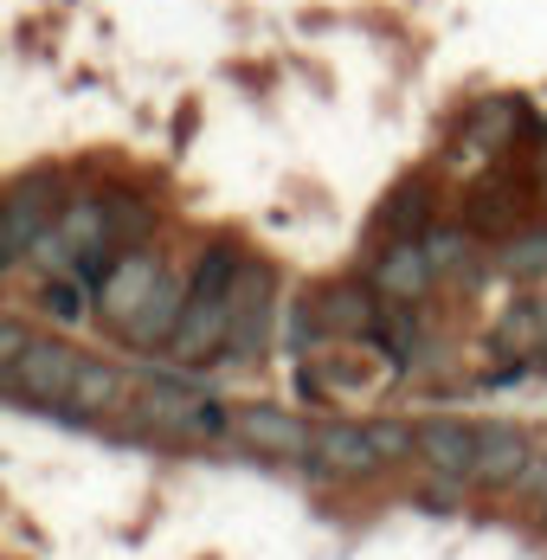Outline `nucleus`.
Returning <instances> with one entry per match:
<instances>
[{
    "label": "nucleus",
    "instance_id": "obj_1",
    "mask_svg": "<svg viewBox=\"0 0 547 560\" xmlns=\"http://www.w3.org/2000/svg\"><path fill=\"white\" fill-rule=\"evenodd\" d=\"M84 348L78 341L58 336H33V348L13 361V368H0V387L13 393V399H26V406H46V412H65L71 406V387H78V374H84Z\"/></svg>",
    "mask_w": 547,
    "mask_h": 560
},
{
    "label": "nucleus",
    "instance_id": "obj_2",
    "mask_svg": "<svg viewBox=\"0 0 547 560\" xmlns=\"http://www.w3.org/2000/svg\"><path fill=\"white\" fill-rule=\"evenodd\" d=\"M65 174L53 168H26L13 187H7V207H0V258H7V271H20L26 265V252H33V238L58 225L65 213Z\"/></svg>",
    "mask_w": 547,
    "mask_h": 560
},
{
    "label": "nucleus",
    "instance_id": "obj_3",
    "mask_svg": "<svg viewBox=\"0 0 547 560\" xmlns=\"http://www.w3.org/2000/svg\"><path fill=\"white\" fill-rule=\"evenodd\" d=\"M535 174H515L509 168H490L484 180H470V194H464V225L477 232V238H515L522 225H535Z\"/></svg>",
    "mask_w": 547,
    "mask_h": 560
},
{
    "label": "nucleus",
    "instance_id": "obj_4",
    "mask_svg": "<svg viewBox=\"0 0 547 560\" xmlns=\"http://www.w3.org/2000/svg\"><path fill=\"white\" fill-rule=\"evenodd\" d=\"M232 439L252 457H277V464H310L316 457V425L296 406H271V399L232 406Z\"/></svg>",
    "mask_w": 547,
    "mask_h": 560
},
{
    "label": "nucleus",
    "instance_id": "obj_5",
    "mask_svg": "<svg viewBox=\"0 0 547 560\" xmlns=\"http://www.w3.org/2000/svg\"><path fill=\"white\" fill-rule=\"evenodd\" d=\"M316 483H374L381 470H393L381 457V445H374V425L361 419H328V425H316V457L303 464Z\"/></svg>",
    "mask_w": 547,
    "mask_h": 560
},
{
    "label": "nucleus",
    "instance_id": "obj_6",
    "mask_svg": "<svg viewBox=\"0 0 547 560\" xmlns=\"http://www.w3.org/2000/svg\"><path fill=\"white\" fill-rule=\"evenodd\" d=\"M271 316H277V271L265 258H252L245 278H238V290H232V341H225V361H238V368L265 361V348H271Z\"/></svg>",
    "mask_w": 547,
    "mask_h": 560
},
{
    "label": "nucleus",
    "instance_id": "obj_7",
    "mask_svg": "<svg viewBox=\"0 0 547 560\" xmlns=\"http://www.w3.org/2000/svg\"><path fill=\"white\" fill-rule=\"evenodd\" d=\"M162 271H167V258L155 252V245H129V252L116 258V271H109L104 290H97V323H104L109 336H123V329H129V316L155 296Z\"/></svg>",
    "mask_w": 547,
    "mask_h": 560
},
{
    "label": "nucleus",
    "instance_id": "obj_8",
    "mask_svg": "<svg viewBox=\"0 0 547 560\" xmlns=\"http://www.w3.org/2000/svg\"><path fill=\"white\" fill-rule=\"evenodd\" d=\"M310 296V316H316V329L328 341H368L381 329V290L368 278H335V283H316V290H303Z\"/></svg>",
    "mask_w": 547,
    "mask_h": 560
},
{
    "label": "nucleus",
    "instance_id": "obj_9",
    "mask_svg": "<svg viewBox=\"0 0 547 560\" xmlns=\"http://www.w3.org/2000/svg\"><path fill=\"white\" fill-rule=\"evenodd\" d=\"M187 296H194V278L181 271V265H167L162 283H155V296L129 316V329H123V348L129 354H167L174 336H181V316H187Z\"/></svg>",
    "mask_w": 547,
    "mask_h": 560
},
{
    "label": "nucleus",
    "instance_id": "obj_10",
    "mask_svg": "<svg viewBox=\"0 0 547 560\" xmlns=\"http://www.w3.org/2000/svg\"><path fill=\"white\" fill-rule=\"evenodd\" d=\"M368 283L381 290V303H426L444 278H438L426 238H381V252L368 265Z\"/></svg>",
    "mask_w": 547,
    "mask_h": 560
},
{
    "label": "nucleus",
    "instance_id": "obj_11",
    "mask_svg": "<svg viewBox=\"0 0 547 560\" xmlns=\"http://www.w3.org/2000/svg\"><path fill=\"white\" fill-rule=\"evenodd\" d=\"M542 348H547V290L522 283V290L502 303V316L490 323V354L496 361H528V368H542Z\"/></svg>",
    "mask_w": 547,
    "mask_h": 560
},
{
    "label": "nucleus",
    "instance_id": "obj_12",
    "mask_svg": "<svg viewBox=\"0 0 547 560\" xmlns=\"http://www.w3.org/2000/svg\"><path fill=\"white\" fill-rule=\"evenodd\" d=\"M477 439H484V425L451 419V412H432V419H419V464H426L432 477L470 483V470H477Z\"/></svg>",
    "mask_w": 547,
    "mask_h": 560
},
{
    "label": "nucleus",
    "instance_id": "obj_13",
    "mask_svg": "<svg viewBox=\"0 0 547 560\" xmlns=\"http://www.w3.org/2000/svg\"><path fill=\"white\" fill-rule=\"evenodd\" d=\"M528 457H535V439H528L522 425H509V419H490V425H484V439H477V470H470V490L509 497V490H515V477L528 470Z\"/></svg>",
    "mask_w": 547,
    "mask_h": 560
},
{
    "label": "nucleus",
    "instance_id": "obj_14",
    "mask_svg": "<svg viewBox=\"0 0 547 560\" xmlns=\"http://www.w3.org/2000/svg\"><path fill=\"white\" fill-rule=\"evenodd\" d=\"M136 374L129 368H116V361H104V354H91L84 361V374H78V387H71V419H116V412H129L136 406Z\"/></svg>",
    "mask_w": 547,
    "mask_h": 560
},
{
    "label": "nucleus",
    "instance_id": "obj_15",
    "mask_svg": "<svg viewBox=\"0 0 547 560\" xmlns=\"http://www.w3.org/2000/svg\"><path fill=\"white\" fill-rule=\"evenodd\" d=\"M438 220H444V213H438V180L432 174H406V180L381 200V213H374L381 238H426Z\"/></svg>",
    "mask_w": 547,
    "mask_h": 560
},
{
    "label": "nucleus",
    "instance_id": "obj_16",
    "mask_svg": "<svg viewBox=\"0 0 547 560\" xmlns=\"http://www.w3.org/2000/svg\"><path fill=\"white\" fill-rule=\"evenodd\" d=\"M33 316H46L53 329H84V323H97V290L78 283V271L39 278L33 283Z\"/></svg>",
    "mask_w": 547,
    "mask_h": 560
},
{
    "label": "nucleus",
    "instance_id": "obj_17",
    "mask_svg": "<svg viewBox=\"0 0 547 560\" xmlns=\"http://www.w3.org/2000/svg\"><path fill=\"white\" fill-rule=\"evenodd\" d=\"M58 232L71 238V252H78V258H84V252H123V245L109 238V187L71 194V200H65V213H58Z\"/></svg>",
    "mask_w": 547,
    "mask_h": 560
},
{
    "label": "nucleus",
    "instance_id": "obj_18",
    "mask_svg": "<svg viewBox=\"0 0 547 560\" xmlns=\"http://www.w3.org/2000/svg\"><path fill=\"white\" fill-rule=\"evenodd\" d=\"M426 252H432L438 278L444 283H477L484 271H477V232L464 220H438L432 232H426Z\"/></svg>",
    "mask_w": 547,
    "mask_h": 560
},
{
    "label": "nucleus",
    "instance_id": "obj_19",
    "mask_svg": "<svg viewBox=\"0 0 547 560\" xmlns=\"http://www.w3.org/2000/svg\"><path fill=\"white\" fill-rule=\"evenodd\" d=\"M496 271L509 283H547V220L522 225L515 238L496 245Z\"/></svg>",
    "mask_w": 547,
    "mask_h": 560
},
{
    "label": "nucleus",
    "instance_id": "obj_20",
    "mask_svg": "<svg viewBox=\"0 0 547 560\" xmlns=\"http://www.w3.org/2000/svg\"><path fill=\"white\" fill-rule=\"evenodd\" d=\"M155 225H162V213H155V200H142V194H123V187H109V238L129 252V245H149L155 238Z\"/></svg>",
    "mask_w": 547,
    "mask_h": 560
},
{
    "label": "nucleus",
    "instance_id": "obj_21",
    "mask_svg": "<svg viewBox=\"0 0 547 560\" xmlns=\"http://www.w3.org/2000/svg\"><path fill=\"white\" fill-rule=\"evenodd\" d=\"M515 503H547V451H535L528 457V470L515 477V490H509Z\"/></svg>",
    "mask_w": 547,
    "mask_h": 560
},
{
    "label": "nucleus",
    "instance_id": "obj_22",
    "mask_svg": "<svg viewBox=\"0 0 547 560\" xmlns=\"http://www.w3.org/2000/svg\"><path fill=\"white\" fill-rule=\"evenodd\" d=\"M26 348H33V329H26L20 316H7V323H0V368H13Z\"/></svg>",
    "mask_w": 547,
    "mask_h": 560
},
{
    "label": "nucleus",
    "instance_id": "obj_23",
    "mask_svg": "<svg viewBox=\"0 0 547 560\" xmlns=\"http://www.w3.org/2000/svg\"><path fill=\"white\" fill-rule=\"evenodd\" d=\"M542 528H547V503H542Z\"/></svg>",
    "mask_w": 547,
    "mask_h": 560
},
{
    "label": "nucleus",
    "instance_id": "obj_24",
    "mask_svg": "<svg viewBox=\"0 0 547 560\" xmlns=\"http://www.w3.org/2000/svg\"><path fill=\"white\" fill-rule=\"evenodd\" d=\"M542 368H547V348H542Z\"/></svg>",
    "mask_w": 547,
    "mask_h": 560
}]
</instances>
